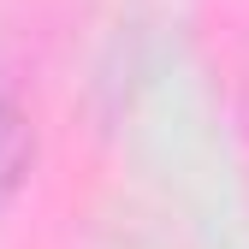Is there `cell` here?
<instances>
[{
    "label": "cell",
    "instance_id": "6da1fadb",
    "mask_svg": "<svg viewBox=\"0 0 249 249\" xmlns=\"http://www.w3.org/2000/svg\"><path fill=\"white\" fill-rule=\"evenodd\" d=\"M24 166H30V131H24V113L0 95V196L18 190Z\"/></svg>",
    "mask_w": 249,
    "mask_h": 249
}]
</instances>
